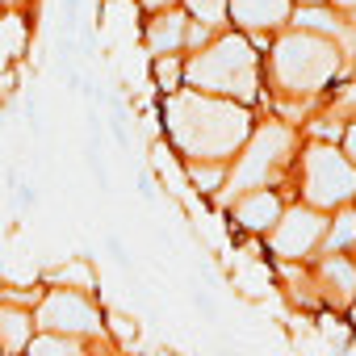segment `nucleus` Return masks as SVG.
I'll list each match as a JSON object with an SVG mask.
<instances>
[{
  "instance_id": "obj_1",
  "label": "nucleus",
  "mask_w": 356,
  "mask_h": 356,
  "mask_svg": "<svg viewBox=\"0 0 356 356\" xmlns=\"http://www.w3.org/2000/svg\"><path fill=\"white\" fill-rule=\"evenodd\" d=\"M260 109L231 101V97H214L202 88H176L163 97L159 105V122H163V138L176 147L181 159H235V151L248 143L252 126H256Z\"/></svg>"
},
{
  "instance_id": "obj_2",
  "label": "nucleus",
  "mask_w": 356,
  "mask_h": 356,
  "mask_svg": "<svg viewBox=\"0 0 356 356\" xmlns=\"http://www.w3.org/2000/svg\"><path fill=\"white\" fill-rule=\"evenodd\" d=\"M339 76H343V51L335 38L285 26L273 34L264 51V105L273 101L323 105Z\"/></svg>"
},
{
  "instance_id": "obj_3",
  "label": "nucleus",
  "mask_w": 356,
  "mask_h": 356,
  "mask_svg": "<svg viewBox=\"0 0 356 356\" xmlns=\"http://www.w3.org/2000/svg\"><path fill=\"white\" fill-rule=\"evenodd\" d=\"M185 84L264 109V55L243 30L227 26L202 51L185 55Z\"/></svg>"
},
{
  "instance_id": "obj_4",
  "label": "nucleus",
  "mask_w": 356,
  "mask_h": 356,
  "mask_svg": "<svg viewBox=\"0 0 356 356\" xmlns=\"http://www.w3.org/2000/svg\"><path fill=\"white\" fill-rule=\"evenodd\" d=\"M298 147H302V126L268 113V118H256L248 143L235 151L231 159V172H227V185L222 193L214 197L218 210L231 206V197L248 193V189H260V185H289L293 181V159H298ZM293 189V185H289Z\"/></svg>"
},
{
  "instance_id": "obj_5",
  "label": "nucleus",
  "mask_w": 356,
  "mask_h": 356,
  "mask_svg": "<svg viewBox=\"0 0 356 356\" xmlns=\"http://www.w3.org/2000/svg\"><path fill=\"white\" fill-rule=\"evenodd\" d=\"M293 193L318 210H339L356 202V163L339 151V143L323 138H302L298 159H293Z\"/></svg>"
},
{
  "instance_id": "obj_6",
  "label": "nucleus",
  "mask_w": 356,
  "mask_h": 356,
  "mask_svg": "<svg viewBox=\"0 0 356 356\" xmlns=\"http://www.w3.org/2000/svg\"><path fill=\"white\" fill-rule=\"evenodd\" d=\"M34 318L38 327L47 331H63V335H80L97 348H109V335H105V306H101V293H84V289H67V285H47L38 306H34Z\"/></svg>"
},
{
  "instance_id": "obj_7",
  "label": "nucleus",
  "mask_w": 356,
  "mask_h": 356,
  "mask_svg": "<svg viewBox=\"0 0 356 356\" xmlns=\"http://www.w3.org/2000/svg\"><path fill=\"white\" fill-rule=\"evenodd\" d=\"M327 210L293 197L285 206V214L277 218V227L264 235V252L273 260H314L323 252V235H327Z\"/></svg>"
},
{
  "instance_id": "obj_8",
  "label": "nucleus",
  "mask_w": 356,
  "mask_h": 356,
  "mask_svg": "<svg viewBox=\"0 0 356 356\" xmlns=\"http://www.w3.org/2000/svg\"><path fill=\"white\" fill-rule=\"evenodd\" d=\"M293 197H298V193H293L289 185H260V189H248V193L231 197L227 218H231L235 243H239V239H264V235L277 227V218L285 214V206H289Z\"/></svg>"
},
{
  "instance_id": "obj_9",
  "label": "nucleus",
  "mask_w": 356,
  "mask_h": 356,
  "mask_svg": "<svg viewBox=\"0 0 356 356\" xmlns=\"http://www.w3.org/2000/svg\"><path fill=\"white\" fill-rule=\"evenodd\" d=\"M310 273H314V289H318V302L327 310H343L356 302V256L352 252H318L310 260Z\"/></svg>"
},
{
  "instance_id": "obj_10",
  "label": "nucleus",
  "mask_w": 356,
  "mask_h": 356,
  "mask_svg": "<svg viewBox=\"0 0 356 356\" xmlns=\"http://www.w3.org/2000/svg\"><path fill=\"white\" fill-rule=\"evenodd\" d=\"M185 30H189V13L185 5H168L155 13H143V47L147 55H172V51H185Z\"/></svg>"
},
{
  "instance_id": "obj_11",
  "label": "nucleus",
  "mask_w": 356,
  "mask_h": 356,
  "mask_svg": "<svg viewBox=\"0 0 356 356\" xmlns=\"http://www.w3.org/2000/svg\"><path fill=\"white\" fill-rule=\"evenodd\" d=\"M231 5V26L243 34H277L289 26L293 0H227Z\"/></svg>"
},
{
  "instance_id": "obj_12",
  "label": "nucleus",
  "mask_w": 356,
  "mask_h": 356,
  "mask_svg": "<svg viewBox=\"0 0 356 356\" xmlns=\"http://www.w3.org/2000/svg\"><path fill=\"white\" fill-rule=\"evenodd\" d=\"M38 331V318H34V306H22V302H9L0 298V352H26L30 339Z\"/></svg>"
},
{
  "instance_id": "obj_13",
  "label": "nucleus",
  "mask_w": 356,
  "mask_h": 356,
  "mask_svg": "<svg viewBox=\"0 0 356 356\" xmlns=\"http://www.w3.org/2000/svg\"><path fill=\"white\" fill-rule=\"evenodd\" d=\"M42 285H67V289H84V293H101V277H97V264L92 256H67L59 264H51L42 277Z\"/></svg>"
},
{
  "instance_id": "obj_14",
  "label": "nucleus",
  "mask_w": 356,
  "mask_h": 356,
  "mask_svg": "<svg viewBox=\"0 0 356 356\" xmlns=\"http://www.w3.org/2000/svg\"><path fill=\"white\" fill-rule=\"evenodd\" d=\"M185 172H189L193 193L206 197V202H214V197L222 193V185H227L231 163H227V159H185Z\"/></svg>"
},
{
  "instance_id": "obj_15",
  "label": "nucleus",
  "mask_w": 356,
  "mask_h": 356,
  "mask_svg": "<svg viewBox=\"0 0 356 356\" xmlns=\"http://www.w3.org/2000/svg\"><path fill=\"white\" fill-rule=\"evenodd\" d=\"M88 348H97V343H88L80 335H63V331L38 327L34 339H30V348H26V356H84Z\"/></svg>"
},
{
  "instance_id": "obj_16",
  "label": "nucleus",
  "mask_w": 356,
  "mask_h": 356,
  "mask_svg": "<svg viewBox=\"0 0 356 356\" xmlns=\"http://www.w3.org/2000/svg\"><path fill=\"white\" fill-rule=\"evenodd\" d=\"M323 252H356V202L331 210L327 235H323Z\"/></svg>"
},
{
  "instance_id": "obj_17",
  "label": "nucleus",
  "mask_w": 356,
  "mask_h": 356,
  "mask_svg": "<svg viewBox=\"0 0 356 356\" xmlns=\"http://www.w3.org/2000/svg\"><path fill=\"white\" fill-rule=\"evenodd\" d=\"M151 84L159 97L185 88V51H172V55H151Z\"/></svg>"
},
{
  "instance_id": "obj_18",
  "label": "nucleus",
  "mask_w": 356,
  "mask_h": 356,
  "mask_svg": "<svg viewBox=\"0 0 356 356\" xmlns=\"http://www.w3.org/2000/svg\"><path fill=\"white\" fill-rule=\"evenodd\" d=\"M105 335H109L113 352H130L138 343V318L118 306H105Z\"/></svg>"
},
{
  "instance_id": "obj_19",
  "label": "nucleus",
  "mask_w": 356,
  "mask_h": 356,
  "mask_svg": "<svg viewBox=\"0 0 356 356\" xmlns=\"http://www.w3.org/2000/svg\"><path fill=\"white\" fill-rule=\"evenodd\" d=\"M181 5H185L189 17H197V22L214 26V30L231 26V5H227V0H181Z\"/></svg>"
},
{
  "instance_id": "obj_20",
  "label": "nucleus",
  "mask_w": 356,
  "mask_h": 356,
  "mask_svg": "<svg viewBox=\"0 0 356 356\" xmlns=\"http://www.w3.org/2000/svg\"><path fill=\"white\" fill-rule=\"evenodd\" d=\"M109 130H113V143H118L122 151H130V122H126L122 101H113V105H109Z\"/></svg>"
},
{
  "instance_id": "obj_21",
  "label": "nucleus",
  "mask_w": 356,
  "mask_h": 356,
  "mask_svg": "<svg viewBox=\"0 0 356 356\" xmlns=\"http://www.w3.org/2000/svg\"><path fill=\"white\" fill-rule=\"evenodd\" d=\"M214 34H218L214 26H206V22H197V17H189V30H185V55H189V51H202Z\"/></svg>"
},
{
  "instance_id": "obj_22",
  "label": "nucleus",
  "mask_w": 356,
  "mask_h": 356,
  "mask_svg": "<svg viewBox=\"0 0 356 356\" xmlns=\"http://www.w3.org/2000/svg\"><path fill=\"white\" fill-rule=\"evenodd\" d=\"M327 105H331V109H339L343 118H356V84H352V88H343V92H331V97H327Z\"/></svg>"
},
{
  "instance_id": "obj_23",
  "label": "nucleus",
  "mask_w": 356,
  "mask_h": 356,
  "mask_svg": "<svg viewBox=\"0 0 356 356\" xmlns=\"http://www.w3.org/2000/svg\"><path fill=\"white\" fill-rule=\"evenodd\" d=\"M105 252L113 256V264H118V268H126V273H130V252H126L122 235H105Z\"/></svg>"
},
{
  "instance_id": "obj_24",
  "label": "nucleus",
  "mask_w": 356,
  "mask_h": 356,
  "mask_svg": "<svg viewBox=\"0 0 356 356\" xmlns=\"http://www.w3.org/2000/svg\"><path fill=\"white\" fill-rule=\"evenodd\" d=\"M339 151L356 163V118H348L343 122V134H339Z\"/></svg>"
},
{
  "instance_id": "obj_25",
  "label": "nucleus",
  "mask_w": 356,
  "mask_h": 356,
  "mask_svg": "<svg viewBox=\"0 0 356 356\" xmlns=\"http://www.w3.org/2000/svg\"><path fill=\"white\" fill-rule=\"evenodd\" d=\"M193 306H197V314H202V318H210V323L218 318V306H214V298H210L206 289H193Z\"/></svg>"
},
{
  "instance_id": "obj_26",
  "label": "nucleus",
  "mask_w": 356,
  "mask_h": 356,
  "mask_svg": "<svg viewBox=\"0 0 356 356\" xmlns=\"http://www.w3.org/2000/svg\"><path fill=\"white\" fill-rule=\"evenodd\" d=\"M138 193H143L147 202H155V197H159V181H155V172H138Z\"/></svg>"
},
{
  "instance_id": "obj_27",
  "label": "nucleus",
  "mask_w": 356,
  "mask_h": 356,
  "mask_svg": "<svg viewBox=\"0 0 356 356\" xmlns=\"http://www.w3.org/2000/svg\"><path fill=\"white\" fill-rule=\"evenodd\" d=\"M17 210H30V206H38V193H34V185H17Z\"/></svg>"
},
{
  "instance_id": "obj_28",
  "label": "nucleus",
  "mask_w": 356,
  "mask_h": 356,
  "mask_svg": "<svg viewBox=\"0 0 356 356\" xmlns=\"http://www.w3.org/2000/svg\"><path fill=\"white\" fill-rule=\"evenodd\" d=\"M327 5H335V9H339V13L356 26V0H327Z\"/></svg>"
},
{
  "instance_id": "obj_29",
  "label": "nucleus",
  "mask_w": 356,
  "mask_h": 356,
  "mask_svg": "<svg viewBox=\"0 0 356 356\" xmlns=\"http://www.w3.org/2000/svg\"><path fill=\"white\" fill-rule=\"evenodd\" d=\"M168 5H181V0H138L143 13H155V9H168Z\"/></svg>"
},
{
  "instance_id": "obj_30",
  "label": "nucleus",
  "mask_w": 356,
  "mask_h": 356,
  "mask_svg": "<svg viewBox=\"0 0 356 356\" xmlns=\"http://www.w3.org/2000/svg\"><path fill=\"white\" fill-rule=\"evenodd\" d=\"M293 5H323V0H293Z\"/></svg>"
},
{
  "instance_id": "obj_31",
  "label": "nucleus",
  "mask_w": 356,
  "mask_h": 356,
  "mask_svg": "<svg viewBox=\"0 0 356 356\" xmlns=\"http://www.w3.org/2000/svg\"><path fill=\"white\" fill-rule=\"evenodd\" d=\"M348 318H352V323H356V302H352V306H348Z\"/></svg>"
},
{
  "instance_id": "obj_32",
  "label": "nucleus",
  "mask_w": 356,
  "mask_h": 356,
  "mask_svg": "<svg viewBox=\"0 0 356 356\" xmlns=\"http://www.w3.org/2000/svg\"><path fill=\"white\" fill-rule=\"evenodd\" d=\"M0 356H5V352H0Z\"/></svg>"
}]
</instances>
